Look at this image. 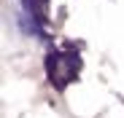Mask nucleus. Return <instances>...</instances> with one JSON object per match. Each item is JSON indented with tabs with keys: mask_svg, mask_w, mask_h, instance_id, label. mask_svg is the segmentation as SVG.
<instances>
[{
	"mask_svg": "<svg viewBox=\"0 0 124 118\" xmlns=\"http://www.w3.org/2000/svg\"><path fill=\"white\" fill-rule=\"evenodd\" d=\"M22 6L27 11H32L38 19H46V11H49V0H22Z\"/></svg>",
	"mask_w": 124,
	"mask_h": 118,
	"instance_id": "f03ea898",
	"label": "nucleus"
},
{
	"mask_svg": "<svg viewBox=\"0 0 124 118\" xmlns=\"http://www.w3.org/2000/svg\"><path fill=\"white\" fill-rule=\"evenodd\" d=\"M46 70H49V78H51L54 86H68L81 70V59L76 54H59L57 51V54L49 56Z\"/></svg>",
	"mask_w": 124,
	"mask_h": 118,
	"instance_id": "f257e3e1",
	"label": "nucleus"
}]
</instances>
